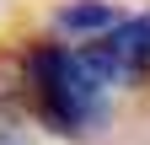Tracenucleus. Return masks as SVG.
Instances as JSON below:
<instances>
[{
  "label": "nucleus",
  "mask_w": 150,
  "mask_h": 145,
  "mask_svg": "<svg viewBox=\"0 0 150 145\" xmlns=\"http://www.w3.org/2000/svg\"><path fill=\"white\" fill-rule=\"evenodd\" d=\"M32 118L43 129L64 134V140H91L107 129L112 118V86L86 65V54L75 43L43 38L32 43Z\"/></svg>",
  "instance_id": "nucleus-1"
},
{
  "label": "nucleus",
  "mask_w": 150,
  "mask_h": 145,
  "mask_svg": "<svg viewBox=\"0 0 150 145\" xmlns=\"http://www.w3.org/2000/svg\"><path fill=\"white\" fill-rule=\"evenodd\" d=\"M86 54V65L97 70V75L118 92V86H145L150 81V6L123 16L112 32H102V38L91 43H75Z\"/></svg>",
  "instance_id": "nucleus-2"
},
{
  "label": "nucleus",
  "mask_w": 150,
  "mask_h": 145,
  "mask_svg": "<svg viewBox=\"0 0 150 145\" xmlns=\"http://www.w3.org/2000/svg\"><path fill=\"white\" fill-rule=\"evenodd\" d=\"M118 22H123V11L112 0H64L54 11V32H64L70 43H91L102 32H112Z\"/></svg>",
  "instance_id": "nucleus-3"
},
{
  "label": "nucleus",
  "mask_w": 150,
  "mask_h": 145,
  "mask_svg": "<svg viewBox=\"0 0 150 145\" xmlns=\"http://www.w3.org/2000/svg\"><path fill=\"white\" fill-rule=\"evenodd\" d=\"M32 97V54L16 43H0V107H16Z\"/></svg>",
  "instance_id": "nucleus-4"
}]
</instances>
